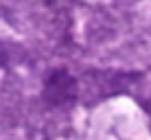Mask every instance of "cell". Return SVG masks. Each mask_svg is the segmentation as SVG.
Masks as SVG:
<instances>
[{
  "instance_id": "cell-1",
  "label": "cell",
  "mask_w": 151,
  "mask_h": 140,
  "mask_svg": "<svg viewBox=\"0 0 151 140\" xmlns=\"http://www.w3.org/2000/svg\"><path fill=\"white\" fill-rule=\"evenodd\" d=\"M44 101L48 105H68L77 98V81L75 77L70 75L68 70L59 68L53 70L48 77H46V83H44Z\"/></svg>"
},
{
  "instance_id": "cell-2",
  "label": "cell",
  "mask_w": 151,
  "mask_h": 140,
  "mask_svg": "<svg viewBox=\"0 0 151 140\" xmlns=\"http://www.w3.org/2000/svg\"><path fill=\"white\" fill-rule=\"evenodd\" d=\"M11 61H13L11 46H9V44H4V42H0V68H2V66H9Z\"/></svg>"
}]
</instances>
